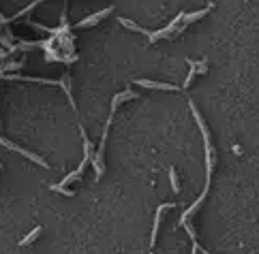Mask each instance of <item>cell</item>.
Segmentation results:
<instances>
[{
    "instance_id": "obj_1",
    "label": "cell",
    "mask_w": 259,
    "mask_h": 254,
    "mask_svg": "<svg viewBox=\"0 0 259 254\" xmlns=\"http://www.w3.org/2000/svg\"><path fill=\"white\" fill-rule=\"evenodd\" d=\"M188 107H191V111H193V118H195V122H197V126H199V131H202L204 135V145H206V186H204V192L197 197V201L191 205V207L186 209L185 214H182V218H180V222H186L188 218H191L193 214L197 212L199 207L204 205V199H206V194L210 190V180H212V169H214V148H212V141H210V133H208V126H206V122H204V118L199 116V111H197V107H195V102L193 101H188Z\"/></svg>"
},
{
    "instance_id": "obj_2",
    "label": "cell",
    "mask_w": 259,
    "mask_h": 254,
    "mask_svg": "<svg viewBox=\"0 0 259 254\" xmlns=\"http://www.w3.org/2000/svg\"><path fill=\"white\" fill-rule=\"evenodd\" d=\"M139 94H135L133 90H125L120 94L114 96L111 101V109H110V118L105 122V128H103V135H101V143H99V150L92 154V165H94V171H96V180H101V175L105 173V163H103V152H105V141H107V135H110V128H111V122H114V116H116V109L118 105H122L125 101H137Z\"/></svg>"
},
{
    "instance_id": "obj_3",
    "label": "cell",
    "mask_w": 259,
    "mask_h": 254,
    "mask_svg": "<svg viewBox=\"0 0 259 254\" xmlns=\"http://www.w3.org/2000/svg\"><path fill=\"white\" fill-rule=\"evenodd\" d=\"M79 133H82V141H84V160L79 163V167L75 169L73 173H69L67 177L60 182V184H56L58 188H64V186H69L71 182H77L79 177L84 175V171H86V167H88V163H92V143H90V139H88V135H86V131H84V126H79Z\"/></svg>"
},
{
    "instance_id": "obj_4",
    "label": "cell",
    "mask_w": 259,
    "mask_h": 254,
    "mask_svg": "<svg viewBox=\"0 0 259 254\" xmlns=\"http://www.w3.org/2000/svg\"><path fill=\"white\" fill-rule=\"evenodd\" d=\"M114 11V7H107V9H103V11H99V13H92L90 17H86V19H82V21H77L75 24V28H90V26H96L103 17H107V15Z\"/></svg>"
},
{
    "instance_id": "obj_5",
    "label": "cell",
    "mask_w": 259,
    "mask_h": 254,
    "mask_svg": "<svg viewBox=\"0 0 259 254\" xmlns=\"http://www.w3.org/2000/svg\"><path fill=\"white\" fill-rule=\"evenodd\" d=\"M188 75H186V82L182 84V90H186L188 85H191V82H193V77L195 75H204L208 71V67H206V62H195V60H188Z\"/></svg>"
},
{
    "instance_id": "obj_6",
    "label": "cell",
    "mask_w": 259,
    "mask_h": 254,
    "mask_svg": "<svg viewBox=\"0 0 259 254\" xmlns=\"http://www.w3.org/2000/svg\"><path fill=\"white\" fill-rule=\"evenodd\" d=\"M135 84L142 85V88H150V90H169V92L182 90L180 85H174V84H161V82H152V79H137Z\"/></svg>"
},
{
    "instance_id": "obj_7",
    "label": "cell",
    "mask_w": 259,
    "mask_h": 254,
    "mask_svg": "<svg viewBox=\"0 0 259 254\" xmlns=\"http://www.w3.org/2000/svg\"><path fill=\"white\" fill-rule=\"evenodd\" d=\"M41 231H43V229H41V226H35V229H32V231H30V233H28V235H26V237H24V239H21V241H19V246H28V244H32V241H35V239H37V237H39V235H41Z\"/></svg>"
},
{
    "instance_id": "obj_8",
    "label": "cell",
    "mask_w": 259,
    "mask_h": 254,
    "mask_svg": "<svg viewBox=\"0 0 259 254\" xmlns=\"http://www.w3.org/2000/svg\"><path fill=\"white\" fill-rule=\"evenodd\" d=\"M169 182H171V190L176 194L180 192V184H178V173H176V167H169Z\"/></svg>"
},
{
    "instance_id": "obj_9",
    "label": "cell",
    "mask_w": 259,
    "mask_h": 254,
    "mask_svg": "<svg viewBox=\"0 0 259 254\" xmlns=\"http://www.w3.org/2000/svg\"><path fill=\"white\" fill-rule=\"evenodd\" d=\"M41 2H43V0H35V2H32V4H28V7H26L24 11H19V13L15 15V17H19V15H26V13H28V11H32V9H35V7H39Z\"/></svg>"
},
{
    "instance_id": "obj_10",
    "label": "cell",
    "mask_w": 259,
    "mask_h": 254,
    "mask_svg": "<svg viewBox=\"0 0 259 254\" xmlns=\"http://www.w3.org/2000/svg\"><path fill=\"white\" fill-rule=\"evenodd\" d=\"M52 190L62 192V194H67V197H73V194H75V190H67V188H58V186H52Z\"/></svg>"
}]
</instances>
